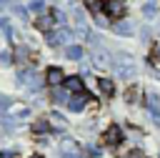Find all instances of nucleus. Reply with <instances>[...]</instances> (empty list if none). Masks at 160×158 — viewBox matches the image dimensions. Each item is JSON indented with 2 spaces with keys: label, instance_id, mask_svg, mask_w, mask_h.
Segmentation results:
<instances>
[{
  "label": "nucleus",
  "instance_id": "obj_6",
  "mask_svg": "<svg viewBox=\"0 0 160 158\" xmlns=\"http://www.w3.org/2000/svg\"><path fill=\"white\" fill-rule=\"evenodd\" d=\"M45 80H48V85L58 88L60 83H65V75H62V70H60V68H48V73H45Z\"/></svg>",
  "mask_w": 160,
  "mask_h": 158
},
{
  "label": "nucleus",
  "instance_id": "obj_21",
  "mask_svg": "<svg viewBox=\"0 0 160 158\" xmlns=\"http://www.w3.org/2000/svg\"><path fill=\"white\" fill-rule=\"evenodd\" d=\"M125 158H145V153H142V150H138V148H135V150H130V153H128V155H125Z\"/></svg>",
  "mask_w": 160,
  "mask_h": 158
},
{
  "label": "nucleus",
  "instance_id": "obj_17",
  "mask_svg": "<svg viewBox=\"0 0 160 158\" xmlns=\"http://www.w3.org/2000/svg\"><path fill=\"white\" fill-rule=\"evenodd\" d=\"M52 98H55L58 103H65V105H68V100H70V95H68L65 90H55V93H52Z\"/></svg>",
  "mask_w": 160,
  "mask_h": 158
},
{
  "label": "nucleus",
  "instance_id": "obj_22",
  "mask_svg": "<svg viewBox=\"0 0 160 158\" xmlns=\"http://www.w3.org/2000/svg\"><path fill=\"white\" fill-rule=\"evenodd\" d=\"M8 108H10V100L5 95H0V110H8Z\"/></svg>",
  "mask_w": 160,
  "mask_h": 158
},
{
  "label": "nucleus",
  "instance_id": "obj_16",
  "mask_svg": "<svg viewBox=\"0 0 160 158\" xmlns=\"http://www.w3.org/2000/svg\"><path fill=\"white\" fill-rule=\"evenodd\" d=\"M85 5H88V10H90V13H95V15L102 10V3H100V0H85Z\"/></svg>",
  "mask_w": 160,
  "mask_h": 158
},
{
  "label": "nucleus",
  "instance_id": "obj_15",
  "mask_svg": "<svg viewBox=\"0 0 160 158\" xmlns=\"http://www.w3.org/2000/svg\"><path fill=\"white\" fill-rule=\"evenodd\" d=\"M50 130V123L48 120H35L32 123V133H48Z\"/></svg>",
  "mask_w": 160,
  "mask_h": 158
},
{
  "label": "nucleus",
  "instance_id": "obj_23",
  "mask_svg": "<svg viewBox=\"0 0 160 158\" xmlns=\"http://www.w3.org/2000/svg\"><path fill=\"white\" fill-rule=\"evenodd\" d=\"M0 60H2L5 65H8V63H10V53H2V55H0Z\"/></svg>",
  "mask_w": 160,
  "mask_h": 158
},
{
  "label": "nucleus",
  "instance_id": "obj_18",
  "mask_svg": "<svg viewBox=\"0 0 160 158\" xmlns=\"http://www.w3.org/2000/svg\"><path fill=\"white\" fill-rule=\"evenodd\" d=\"M150 63H160V43L152 45V50H150Z\"/></svg>",
  "mask_w": 160,
  "mask_h": 158
},
{
  "label": "nucleus",
  "instance_id": "obj_3",
  "mask_svg": "<svg viewBox=\"0 0 160 158\" xmlns=\"http://www.w3.org/2000/svg\"><path fill=\"white\" fill-rule=\"evenodd\" d=\"M55 25H60L55 13H40V15H38V20H35V28H38V30H42V33H50Z\"/></svg>",
  "mask_w": 160,
  "mask_h": 158
},
{
  "label": "nucleus",
  "instance_id": "obj_1",
  "mask_svg": "<svg viewBox=\"0 0 160 158\" xmlns=\"http://www.w3.org/2000/svg\"><path fill=\"white\" fill-rule=\"evenodd\" d=\"M115 70H118V75L120 78H132L135 75V65H132V55H128V53H120L118 58H115Z\"/></svg>",
  "mask_w": 160,
  "mask_h": 158
},
{
  "label": "nucleus",
  "instance_id": "obj_14",
  "mask_svg": "<svg viewBox=\"0 0 160 158\" xmlns=\"http://www.w3.org/2000/svg\"><path fill=\"white\" fill-rule=\"evenodd\" d=\"M50 123H52V128H58V130L65 128V118H62L60 113H52V115H50Z\"/></svg>",
  "mask_w": 160,
  "mask_h": 158
},
{
  "label": "nucleus",
  "instance_id": "obj_12",
  "mask_svg": "<svg viewBox=\"0 0 160 158\" xmlns=\"http://www.w3.org/2000/svg\"><path fill=\"white\" fill-rule=\"evenodd\" d=\"M98 85H100V90H102L105 95H112V93H115V83H112L110 78H100Z\"/></svg>",
  "mask_w": 160,
  "mask_h": 158
},
{
  "label": "nucleus",
  "instance_id": "obj_5",
  "mask_svg": "<svg viewBox=\"0 0 160 158\" xmlns=\"http://www.w3.org/2000/svg\"><path fill=\"white\" fill-rule=\"evenodd\" d=\"M65 90L68 93H75V95H82L85 93V83H82V78H78V75H70V78H65Z\"/></svg>",
  "mask_w": 160,
  "mask_h": 158
},
{
  "label": "nucleus",
  "instance_id": "obj_25",
  "mask_svg": "<svg viewBox=\"0 0 160 158\" xmlns=\"http://www.w3.org/2000/svg\"><path fill=\"white\" fill-rule=\"evenodd\" d=\"M155 78H158V80H160V70H155Z\"/></svg>",
  "mask_w": 160,
  "mask_h": 158
},
{
  "label": "nucleus",
  "instance_id": "obj_19",
  "mask_svg": "<svg viewBox=\"0 0 160 158\" xmlns=\"http://www.w3.org/2000/svg\"><path fill=\"white\" fill-rule=\"evenodd\" d=\"M42 8H45L42 0H32V3H30V10H32V13H42Z\"/></svg>",
  "mask_w": 160,
  "mask_h": 158
},
{
  "label": "nucleus",
  "instance_id": "obj_20",
  "mask_svg": "<svg viewBox=\"0 0 160 158\" xmlns=\"http://www.w3.org/2000/svg\"><path fill=\"white\" fill-rule=\"evenodd\" d=\"M155 10H158V8H155V3H148V5L142 8V13H145V15H152Z\"/></svg>",
  "mask_w": 160,
  "mask_h": 158
},
{
  "label": "nucleus",
  "instance_id": "obj_8",
  "mask_svg": "<svg viewBox=\"0 0 160 158\" xmlns=\"http://www.w3.org/2000/svg\"><path fill=\"white\" fill-rule=\"evenodd\" d=\"M68 40H70V33H68V30H58V33H50V35H48V43L55 45V48L62 45V43H68Z\"/></svg>",
  "mask_w": 160,
  "mask_h": 158
},
{
  "label": "nucleus",
  "instance_id": "obj_10",
  "mask_svg": "<svg viewBox=\"0 0 160 158\" xmlns=\"http://www.w3.org/2000/svg\"><path fill=\"white\" fill-rule=\"evenodd\" d=\"M92 60H95V65H100V68L110 65V55H108L102 48H95V50H92Z\"/></svg>",
  "mask_w": 160,
  "mask_h": 158
},
{
  "label": "nucleus",
  "instance_id": "obj_26",
  "mask_svg": "<svg viewBox=\"0 0 160 158\" xmlns=\"http://www.w3.org/2000/svg\"><path fill=\"white\" fill-rule=\"evenodd\" d=\"M30 158H42V155H30Z\"/></svg>",
  "mask_w": 160,
  "mask_h": 158
},
{
  "label": "nucleus",
  "instance_id": "obj_24",
  "mask_svg": "<svg viewBox=\"0 0 160 158\" xmlns=\"http://www.w3.org/2000/svg\"><path fill=\"white\" fill-rule=\"evenodd\" d=\"M5 28H8V23H5V20H0V30H5Z\"/></svg>",
  "mask_w": 160,
  "mask_h": 158
},
{
  "label": "nucleus",
  "instance_id": "obj_7",
  "mask_svg": "<svg viewBox=\"0 0 160 158\" xmlns=\"http://www.w3.org/2000/svg\"><path fill=\"white\" fill-rule=\"evenodd\" d=\"M120 140H122V130H120V125L112 123V125L105 130V143H108V145H118Z\"/></svg>",
  "mask_w": 160,
  "mask_h": 158
},
{
  "label": "nucleus",
  "instance_id": "obj_4",
  "mask_svg": "<svg viewBox=\"0 0 160 158\" xmlns=\"http://www.w3.org/2000/svg\"><path fill=\"white\" fill-rule=\"evenodd\" d=\"M60 155L62 158H82V150H80V143H75V140H62L60 143Z\"/></svg>",
  "mask_w": 160,
  "mask_h": 158
},
{
  "label": "nucleus",
  "instance_id": "obj_11",
  "mask_svg": "<svg viewBox=\"0 0 160 158\" xmlns=\"http://www.w3.org/2000/svg\"><path fill=\"white\" fill-rule=\"evenodd\" d=\"M68 108H70V110H75V113H80V110L85 108V93H82V95L70 98V100H68Z\"/></svg>",
  "mask_w": 160,
  "mask_h": 158
},
{
  "label": "nucleus",
  "instance_id": "obj_13",
  "mask_svg": "<svg viewBox=\"0 0 160 158\" xmlns=\"http://www.w3.org/2000/svg\"><path fill=\"white\" fill-rule=\"evenodd\" d=\"M65 53H68L70 60H80V58H82V48H80V45H70Z\"/></svg>",
  "mask_w": 160,
  "mask_h": 158
},
{
  "label": "nucleus",
  "instance_id": "obj_9",
  "mask_svg": "<svg viewBox=\"0 0 160 158\" xmlns=\"http://www.w3.org/2000/svg\"><path fill=\"white\" fill-rule=\"evenodd\" d=\"M112 33H115V35H132L135 28H132V23L120 20V23H112Z\"/></svg>",
  "mask_w": 160,
  "mask_h": 158
},
{
  "label": "nucleus",
  "instance_id": "obj_2",
  "mask_svg": "<svg viewBox=\"0 0 160 158\" xmlns=\"http://www.w3.org/2000/svg\"><path fill=\"white\" fill-rule=\"evenodd\" d=\"M102 13L110 20H120L125 15V0H105L102 3Z\"/></svg>",
  "mask_w": 160,
  "mask_h": 158
}]
</instances>
